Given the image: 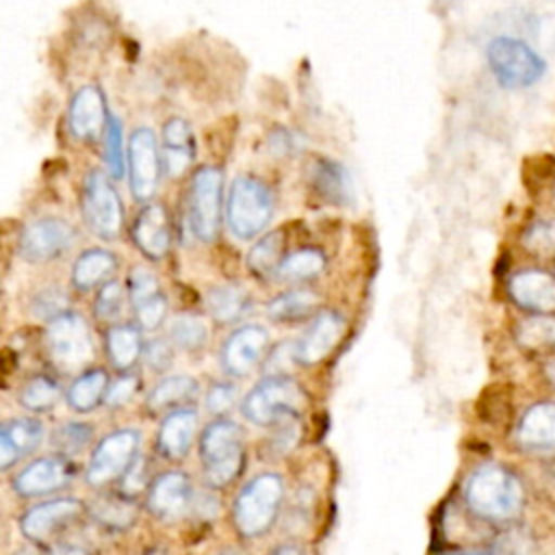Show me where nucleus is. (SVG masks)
<instances>
[{
  "mask_svg": "<svg viewBox=\"0 0 555 555\" xmlns=\"http://www.w3.org/2000/svg\"><path fill=\"white\" fill-rule=\"evenodd\" d=\"M464 501L481 520L509 522L525 507V486L514 470L501 464H483L468 477Z\"/></svg>",
  "mask_w": 555,
  "mask_h": 555,
  "instance_id": "1",
  "label": "nucleus"
},
{
  "mask_svg": "<svg viewBox=\"0 0 555 555\" xmlns=\"http://www.w3.org/2000/svg\"><path fill=\"white\" fill-rule=\"evenodd\" d=\"M204 479L212 488L232 483L243 468V431L232 421H215L199 440Z\"/></svg>",
  "mask_w": 555,
  "mask_h": 555,
  "instance_id": "2",
  "label": "nucleus"
},
{
  "mask_svg": "<svg viewBox=\"0 0 555 555\" xmlns=\"http://www.w3.org/2000/svg\"><path fill=\"white\" fill-rule=\"evenodd\" d=\"M488 67L503 89H525L546 74L544 59L522 39L499 35L486 48Z\"/></svg>",
  "mask_w": 555,
  "mask_h": 555,
  "instance_id": "3",
  "label": "nucleus"
},
{
  "mask_svg": "<svg viewBox=\"0 0 555 555\" xmlns=\"http://www.w3.org/2000/svg\"><path fill=\"white\" fill-rule=\"evenodd\" d=\"M228 225L236 238H251L260 234L273 217V193L271 189L254 178H234L228 195Z\"/></svg>",
  "mask_w": 555,
  "mask_h": 555,
  "instance_id": "4",
  "label": "nucleus"
},
{
  "mask_svg": "<svg viewBox=\"0 0 555 555\" xmlns=\"http://www.w3.org/2000/svg\"><path fill=\"white\" fill-rule=\"evenodd\" d=\"M284 483L275 473L254 477L234 501V525L243 538L264 533L278 518Z\"/></svg>",
  "mask_w": 555,
  "mask_h": 555,
  "instance_id": "5",
  "label": "nucleus"
},
{
  "mask_svg": "<svg viewBox=\"0 0 555 555\" xmlns=\"http://www.w3.org/2000/svg\"><path fill=\"white\" fill-rule=\"evenodd\" d=\"M221 191L223 173L219 167L204 165L193 173L186 199V215L189 225L199 241H212L219 234Z\"/></svg>",
  "mask_w": 555,
  "mask_h": 555,
  "instance_id": "6",
  "label": "nucleus"
},
{
  "mask_svg": "<svg viewBox=\"0 0 555 555\" xmlns=\"http://www.w3.org/2000/svg\"><path fill=\"white\" fill-rule=\"evenodd\" d=\"M306 397L299 384L286 375L264 377L243 401V414L254 425H273L286 414L304 408Z\"/></svg>",
  "mask_w": 555,
  "mask_h": 555,
  "instance_id": "7",
  "label": "nucleus"
},
{
  "mask_svg": "<svg viewBox=\"0 0 555 555\" xmlns=\"http://www.w3.org/2000/svg\"><path fill=\"white\" fill-rule=\"evenodd\" d=\"M82 215L87 225L102 238H115L121 230L124 210L117 191L102 171H91L82 186Z\"/></svg>",
  "mask_w": 555,
  "mask_h": 555,
  "instance_id": "8",
  "label": "nucleus"
},
{
  "mask_svg": "<svg viewBox=\"0 0 555 555\" xmlns=\"http://www.w3.org/2000/svg\"><path fill=\"white\" fill-rule=\"evenodd\" d=\"M46 345L52 360L65 369L85 364L93 353L89 327L76 312H63L61 317L48 321Z\"/></svg>",
  "mask_w": 555,
  "mask_h": 555,
  "instance_id": "9",
  "label": "nucleus"
},
{
  "mask_svg": "<svg viewBox=\"0 0 555 555\" xmlns=\"http://www.w3.org/2000/svg\"><path fill=\"white\" fill-rule=\"evenodd\" d=\"M137 447L139 434L134 429H119L104 436L89 460L87 481L91 486H104L117 477H124L134 462Z\"/></svg>",
  "mask_w": 555,
  "mask_h": 555,
  "instance_id": "10",
  "label": "nucleus"
},
{
  "mask_svg": "<svg viewBox=\"0 0 555 555\" xmlns=\"http://www.w3.org/2000/svg\"><path fill=\"white\" fill-rule=\"evenodd\" d=\"M160 160L154 132L145 126L137 128L128 139V176L134 199L147 202L154 195L160 178Z\"/></svg>",
  "mask_w": 555,
  "mask_h": 555,
  "instance_id": "11",
  "label": "nucleus"
},
{
  "mask_svg": "<svg viewBox=\"0 0 555 555\" xmlns=\"http://www.w3.org/2000/svg\"><path fill=\"white\" fill-rule=\"evenodd\" d=\"M507 295L527 314H555V273L540 267L518 269L507 280Z\"/></svg>",
  "mask_w": 555,
  "mask_h": 555,
  "instance_id": "12",
  "label": "nucleus"
},
{
  "mask_svg": "<svg viewBox=\"0 0 555 555\" xmlns=\"http://www.w3.org/2000/svg\"><path fill=\"white\" fill-rule=\"evenodd\" d=\"M74 243V228L59 217H43L24 228L20 254L28 262H48Z\"/></svg>",
  "mask_w": 555,
  "mask_h": 555,
  "instance_id": "13",
  "label": "nucleus"
},
{
  "mask_svg": "<svg viewBox=\"0 0 555 555\" xmlns=\"http://www.w3.org/2000/svg\"><path fill=\"white\" fill-rule=\"evenodd\" d=\"M106 119V102L98 85H85L72 95L67 108V124L76 139L95 141L100 134H104Z\"/></svg>",
  "mask_w": 555,
  "mask_h": 555,
  "instance_id": "14",
  "label": "nucleus"
},
{
  "mask_svg": "<svg viewBox=\"0 0 555 555\" xmlns=\"http://www.w3.org/2000/svg\"><path fill=\"white\" fill-rule=\"evenodd\" d=\"M514 438L527 453H555V401L531 403L518 418Z\"/></svg>",
  "mask_w": 555,
  "mask_h": 555,
  "instance_id": "15",
  "label": "nucleus"
},
{
  "mask_svg": "<svg viewBox=\"0 0 555 555\" xmlns=\"http://www.w3.org/2000/svg\"><path fill=\"white\" fill-rule=\"evenodd\" d=\"M345 332V319L338 312H319L304 336L295 345V358L299 364H317L325 360L338 345Z\"/></svg>",
  "mask_w": 555,
  "mask_h": 555,
  "instance_id": "16",
  "label": "nucleus"
},
{
  "mask_svg": "<svg viewBox=\"0 0 555 555\" xmlns=\"http://www.w3.org/2000/svg\"><path fill=\"white\" fill-rule=\"evenodd\" d=\"M82 512V503L76 499H54L41 505L30 507L22 520V533L30 540V542H48L63 525L72 522L78 514Z\"/></svg>",
  "mask_w": 555,
  "mask_h": 555,
  "instance_id": "17",
  "label": "nucleus"
},
{
  "mask_svg": "<svg viewBox=\"0 0 555 555\" xmlns=\"http://www.w3.org/2000/svg\"><path fill=\"white\" fill-rule=\"evenodd\" d=\"M72 466L65 457H41L28 464L15 479L13 490L20 496H39L65 488L72 481Z\"/></svg>",
  "mask_w": 555,
  "mask_h": 555,
  "instance_id": "18",
  "label": "nucleus"
},
{
  "mask_svg": "<svg viewBox=\"0 0 555 555\" xmlns=\"http://www.w3.org/2000/svg\"><path fill=\"white\" fill-rule=\"evenodd\" d=\"M267 330L260 325H243L221 347V364L230 375L249 373L264 353Z\"/></svg>",
  "mask_w": 555,
  "mask_h": 555,
  "instance_id": "19",
  "label": "nucleus"
},
{
  "mask_svg": "<svg viewBox=\"0 0 555 555\" xmlns=\"http://www.w3.org/2000/svg\"><path fill=\"white\" fill-rule=\"evenodd\" d=\"M310 189L327 204L351 206L353 204V184L349 171L334 158L317 156L310 163Z\"/></svg>",
  "mask_w": 555,
  "mask_h": 555,
  "instance_id": "20",
  "label": "nucleus"
},
{
  "mask_svg": "<svg viewBox=\"0 0 555 555\" xmlns=\"http://www.w3.org/2000/svg\"><path fill=\"white\" fill-rule=\"evenodd\" d=\"M132 238L137 247L152 260H158L169 251L171 230L163 204H147L141 208L132 225Z\"/></svg>",
  "mask_w": 555,
  "mask_h": 555,
  "instance_id": "21",
  "label": "nucleus"
},
{
  "mask_svg": "<svg viewBox=\"0 0 555 555\" xmlns=\"http://www.w3.org/2000/svg\"><path fill=\"white\" fill-rule=\"evenodd\" d=\"M195 158V139L184 117H169L163 126V167L169 178L182 176Z\"/></svg>",
  "mask_w": 555,
  "mask_h": 555,
  "instance_id": "22",
  "label": "nucleus"
},
{
  "mask_svg": "<svg viewBox=\"0 0 555 555\" xmlns=\"http://www.w3.org/2000/svg\"><path fill=\"white\" fill-rule=\"evenodd\" d=\"M191 505V483L184 473H163L147 492V507L154 516L173 518Z\"/></svg>",
  "mask_w": 555,
  "mask_h": 555,
  "instance_id": "23",
  "label": "nucleus"
},
{
  "mask_svg": "<svg viewBox=\"0 0 555 555\" xmlns=\"http://www.w3.org/2000/svg\"><path fill=\"white\" fill-rule=\"evenodd\" d=\"M43 438V425L37 418L20 416L7 421L0 429V468L7 470L20 457L33 453Z\"/></svg>",
  "mask_w": 555,
  "mask_h": 555,
  "instance_id": "24",
  "label": "nucleus"
},
{
  "mask_svg": "<svg viewBox=\"0 0 555 555\" xmlns=\"http://www.w3.org/2000/svg\"><path fill=\"white\" fill-rule=\"evenodd\" d=\"M197 425V414L191 408H182V410H173L160 425L158 429V451L169 457V460H180L186 455L191 440H193V431Z\"/></svg>",
  "mask_w": 555,
  "mask_h": 555,
  "instance_id": "25",
  "label": "nucleus"
},
{
  "mask_svg": "<svg viewBox=\"0 0 555 555\" xmlns=\"http://www.w3.org/2000/svg\"><path fill=\"white\" fill-rule=\"evenodd\" d=\"M117 269V258L106 249H89L78 256L72 269V284L78 291H89L104 282Z\"/></svg>",
  "mask_w": 555,
  "mask_h": 555,
  "instance_id": "26",
  "label": "nucleus"
},
{
  "mask_svg": "<svg viewBox=\"0 0 555 555\" xmlns=\"http://www.w3.org/2000/svg\"><path fill=\"white\" fill-rule=\"evenodd\" d=\"M106 390H108L106 373L100 369H93V371H87L80 377H76V382L67 390V403L76 412H89L100 401H104Z\"/></svg>",
  "mask_w": 555,
  "mask_h": 555,
  "instance_id": "27",
  "label": "nucleus"
},
{
  "mask_svg": "<svg viewBox=\"0 0 555 555\" xmlns=\"http://www.w3.org/2000/svg\"><path fill=\"white\" fill-rule=\"evenodd\" d=\"M106 351L115 369H130L141 353V336L132 325H113L106 334Z\"/></svg>",
  "mask_w": 555,
  "mask_h": 555,
  "instance_id": "28",
  "label": "nucleus"
},
{
  "mask_svg": "<svg viewBox=\"0 0 555 555\" xmlns=\"http://www.w3.org/2000/svg\"><path fill=\"white\" fill-rule=\"evenodd\" d=\"M323 269H325L323 251H319L314 247H304V249H297L282 258V262L275 269V278L286 280V282L310 280V278L319 275Z\"/></svg>",
  "mask_w": 555,
  "mask_h": 555,
  "instance_id": "29",
  "label": "nucleus"
},
{
  "mask_svg": "<svg viewBox=\"0 0 555 555\" xmlns=\"http://www.w3.org/2000/svg\"><path fill=\"white\" fill-rule=\"evenodd\" d=\"M516 340L527 349L555 347V314H529L516 325Z\"/></svg>",
  "mask_w": 555,
  "mask_h": 555,
  "instance_id": "30",
  "label": "nucleus"
},
{
  "mask_svg": "<svg viewBox=\"0 0 555 555\" xmlns=\"http://www.w3.org/2000/svg\"><path fill=\"white\" fill-rule=\"evenodd\" d=\"M317 306V295L308 288H295V291H288L280 297H275L267 312L271 319L275 321H282V323H288V321H299L304 317H308Z\"/></svg>",
  "mask_w": 555,
  "mask_h": 555,
  "instance_id": "31",
  "label": "nucleus"
},
{
  "mask_svg": "<svg viewBox=\"0 0 555 555\" xmlns=\"http://www.w3.org/2000/svg\"><path fill=\"white\" fill-rule=\"evenodd\" d=\"M206 306H208V312L215 321L219 323H230V321H236L245 308H247V295L236 288V286H230V284H223V286H215L210 293H208V299H206Z\"/></svg>",
  "mask_w": 555,
  "mask_h": 555,
  "instance_id": "32",
  "label": "nucleus"
},
{
  "mask_svg": "<svg viewBox=\"0 0 555 555\" xmlns=\"http://www.w3.org/2000/svg\"><path fill=\"white\" fill-rule=\"evenodd\" d=\"M195 390H197V384L189 375L165 377L147 395V405L152 410H165V408H171V405H178V403L191 399L195 395Z\"/></svg>",
  "mask_w": 555,
  "mask_h": 555,
  "instance_id": "33",
  "label": "nucleus"
},
{
  "mask_svg": "<svg viewBox=\"0 0 555 555\" xmlns=\"http://www.w3.org/2000/svg\"><path fill=\"white\" fill-rule=\"evenodd\" d=\"M282 251H284V234L282 232H269L264 234L247 254V264L254 273L267 275L275 273L278 264L282 262Z\"/></svg>",
  "mask_w": 555,
  "mask_h": 555,
  "instance_id": "34",
  "label": "nucleus"
},
{
  "mask_svg": "<svg viewBox=\"0 0 555 555\" xmlns=\"http://www.w3.org/2000/svg\"><path fill=\"white\" fill-rule=\"evenodd\" d=\"M104 163L113 178H121L126 173L128 154H124V128L121 121L108 113L104 128Z\"/></svg>",
  "mask_w": 555,
  "mask_h": 555,
  "instance_id": "35",
  "label": "nucleus"
},
{
  "mask_svg": "<svg viewBox=\"0 0 555 555\" xmlns=\"http://www.w3.org/2000/svg\"><path fill=\"white\" fill-rule=\"evenodd\" d=\"M91 514L102 527H108V529H115V531L128 529L137 518L134 505L124 501V499H100L91 507Z\"/></svg>",
  "mask_w": 555,
  "mask_h": 555,
  "instance_id": "36",
  "label": "nucleus"
},
{
  "mask_svg": "<svg viewBox=\"0 0 555 555\" xmlns=\"http://www.w3.org/2000/svg\"><path fill=\"white\" fill-rule=\"evenodd\" d=\"M59 397H61L59 384L46 375H39V377H33L22 388L20 401L24 408H28L33 412H43V410H50L59 401Z\"/></svg>",
  "mask_w": 555,
  "mask_h": 555,
  "instance_id": "37",
  "label": "nucleus"
},
{
  "mask_svg": "<svg viewBox=\"0 0 555 555\" xmlns=\"http://www.w3.org/2000/svg\"><path fill=\"white\" fill-rule=\"evenodd\" d=\"M169 336L171 340L186 349V351H195L199 349L206 338H208V327L206 323L199 319V317H191V314H180L171 321V327H169Z\"/></svg>",
  "mask_w": 555,
  "mask_h": 555,
  "instance_id": "38",
  "label": "nucleus"
},
{
  "mask_svg": "<svg viewBox=\"0 0 555 555\" xmlns=\"http://www.w3.org/2000/svg\"><path fill=\"white\" fill-rule=\"evenodd\" d=\"M93 431L87 423H63L52 434V447L65 455L80 451L89 440Z\"/></svg>",
  "mask_w": 555,
  "mask_h": 555,
  "instance_id": "39",
  "label": "nucleus"
},
{
  "mask_svg": "<svg viewBox=\"0 0 555 555\" xmlns=\"http://www.w3.org/2000/svg\"><path fill=\"white\" fill-rule=\"evenodd\" d=\"M67 297L63 291H59L56 286H50V288H43L39 291L35 297H33V304H30V310L37 319H43V321H52L56 317H61L63 312H67Z\"/></svg>",
  "mask_w": 555,
  "mask_h": 555,
  "instance_id": "40",
  "label": "nucleus"
},
{
  "mask_svg": "<svg viewBox=\"0 0 555 555\" xmlns=\"http://www.w3.org/2000/svg\"><path fill=\"white\" fill-rule=\"evenodd\" d=\"M124 308V291L119 282H106L95 297V317L102 321H115Z\"/></svg>",
  "mask_w": 555,
  "mask_h": 555,
  "instance_id": "41",
  "label": "nucleus"
},
{
  "mask_svg": "<svg viewBox=\"0 0 555 555\" xmlns=\"http://www.w3.org/2000/svg\"><path fill=\"white\" fill-rule=\"evenodd\" d=\"M128 288H130V299L137 306H141L143 301L160 295L158 293V280L152 271H147L145 267H134L130 271V278H128Z\"/></svg>",
  "mask_w": 555,
  "mask_h": 555,
  "instance_id": "42",
  "label": "nucleus"
},
{
  "mask_svg": "<svg viewBox=\"0 0 555 555\" xmlns=\"http://www.w3.org/2000/svg\"><path fill=\"white\" fill-rule=\"evenodd\" d=\"M525 245L535 254L555 251V219L531 223L525 234Z\"/></svg>",
  "mask_w": 555,
  "mask_h": 555,
  "instance_id": "43",
  "label": "nucleus"
},
{
  "mask_svg": "<svg viewBox=\"0 0 555 555\" xmlns=\"http://www.w3.org/2000/svg\"><path fill=\"white\" fill-rule=\"evenodd\" d=\"M134 312H137V323L141 330H156L167 314V299L163 295H156V297L143 301L141 306H137Z\"/></svg>",
  "mask_w": 555,
  "mask_h": 555,
  "instance_id": "44",
  "label": "nucleus"
},
{
  "mask_svg": "<svg viewBox=\"0 0 555 555\" xmlns=\"http://www.w3.org/2000/svg\"><path fill=\"white\" fill-rule=\"evenodd\" d=\"M137 388H139V377H137V375H121V377H117V379L108 386L106 397H104V403H106L108 408L126 405V403L134 397Z\"/></svg>",
  "mask_w": 555,
  "mask_h": 555,
  "instance_id": "45",
  "label": "nucleus"
},
{
  "mask_svg": "<svg viewBox=\"0 0 555 555\" xmlns=\"http://www.w3.org/2000/svg\"><path fill=\"white\" fill-rule=\"evenodd\" d=\"M275 423H278V429L271 438V447H273L275 453H286L299 438L297 418H295V414H286V416L278 418Z\"/></svg>",
  "mask_w": 555,
  "mask_h": 555,
  "instance_id": "46",
  "label": "nucleus"
},
{
  "mask_svg": "<svg viewBox=\"0 0 555 555\" xmlns=\"http://www.w3.org/2000/svg\"><path fill=\"white\" fill-rule=\"evenodd\" d=\"M236 401V388L232 384L219 382L215 386H210L208 395H206V408L212 414H223L228 412Z\"/></svg>",
  "mask_w": 555,
  "mask_h": 555,
  "instance_id": "47",
  "label": "nucleus"
},
{
  "mask_svg": "<svg viewBox=\"0 0 555 555\" xmlns=\"http://www.w3.org/2000/svg\"><path fill=\"white\" fill-rule=\"evenodd\" d=\"M267 143H269V150L273 156H291L293 152L299 150V139L286 128H275L269 134Z\"/></svg>",
  "mask_w": 555,
  "mask_h": 555,
  "instance_id": "48",
  "label": "nucleus"
},
{
  "mask_svg": "<svg viewBox=\"0 0 555 555\" xmlns=\"http://www.w3.org/2000/svg\"><path fill=\"white\" fill-rule=\"evenodd\" d=\"M145 360L154 371H165L171 364V349L165 340H152L145 349Z\"/></svg>",
  "mask_w": 555,
  "mask_h": 555,
  "instance_id": "49",
  "label": "nucleus"
},
{
  "mask_svg": "<svg viewBox=\"0 0 555 555\" xmlns=\"http://www.w3.org/2000/svg\"><path fill=\"white\" fill-rule=\"evenodd\" d=\"M50 555H89V553L80 546H74V544H61V546H54L50 551Z\"/></svg>",
  "mask_w": 555,
  "mask_h": 555,
  "instance_id": "50",
  "label": "nucleus"
},
{
  "mask_svg": "<svg viewBox=\"0 0 555 555\" xmlns=\"http://www.w3.org/2000/svg\"><path fill=\"white\" fill-rule=\"evenodd\" d=\"M271 555H304V551L299 546H295V544H284V546L275 548Z\"/></svg>",
  "mask_w": 555,
  "mask_h": 555,
  "instance_id": "51",
  "label": "nucleus"
},
{
  "mask_svg": "<svg viewBox=\"0 0 555 555\" xmlns=\"http://www.w3.org/2000/svg\"><path fill=\"white\" fill-rule=\"evenodd\" d=\"M544 375H546V379L555 386V358L546 360V364H544Z\"/></svg>",
  "mask_w": 555,
  "mask_h": 555,
  "instance_id": "52",
  "label": "nucleus"
},
{
  "mask_svg": "<svg viewBox=\"0 0 555 555\" xmlns=\"http://www.w3.org/2000/svg\"><path fill=\"white\" fill-rule=\"evenodd\" d=\"M442 555H490L486 551H477V548H462V551H447Z\"/></svg>",
  "mask_w": 555,
  "mask_h": 555,
  "instance_id": "53",
  "label": "nucleus"
},
{
  "mask_svg": "<svg viewBox=\"0 0 555 555\" xmlns=\"http://www.w3.org/2000/svg\"><path fill=\"white\" fill-rule=\"evenodd\" d=\"M217 555H243V553L236 551V548H223V551H219Z\"/></svg>",
  "mask_w": 555,
  "mask_h": 555,
  "instance_id": "54",
  "label": "nucleus"
}]
</instances>
